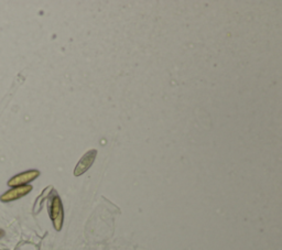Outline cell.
Masks as SVG:
<instances>
[{
    "label": "cell",
    "mask_w": 282,
    "mask_h": 250,
    "mask_svg": "<svg viewBox=\"0 0 282 250\" xmlns=\"http://www.w3.org/2000/svg\"><path fill=\"white\" fill-rule=\"evenodd\" d=\"M49 213L51 221L53 223V227L57 230V232H60L63 227V222H64V209H63V204L61 199L58 194L51 199V203L49 206Z\"/></svg>",
    "instance_id": "1"
},
{
    "label": "cell",
    "mask_w": 282,
    "mask_h": 250,
    "mask_svg": "<svg viewBox=\"0 0 282 250\" xmlns=\"http://www.w3.org/2000/svg\"><path fill=\"white\" fill-rule=\"evenodd\" d=\"M96 157H97L96 149H92L90 151H87V152L82 158H80V160L76 164L75 169H74V175L75 176L83 175L86 171L93 166V163H94V161H95Z\"/></svg>",
    "instance_id": "3"
},
{
    "label": "cell",
    "mask_w": 282,
    "mask_h": 250,
    "mask_svg": "<svg viewBox=\"0 0 282 250\" xmlns=\"http://www.w3.org/2000/svg\"><path fill=\"white\" fill-rule=\"evenodd\" d=\"M5 235V232L3 229H0V238H2V237Z\"/></svg>",
    "instance_id": "5"
},
{
    "label": "cell",
    "mask_w": 282,
    "mask_h": 250,
    "mask_svg": "<svg viewBox=\"0 0 282 250\" xmlns=\"http://www.w3.org/2000/svg\"><path fill=\"white\" fill-rule=\"evenodd\" d=\"M32 189H33L32 185H29V184L28 185L12 188L0 196V201L4 203H8V202L19 200V199H21V197L25 196L26 194H29L32 191Z\"/></svg>",
    "instance_id": "4"
},
{
    "label": "cell",
    "mask_w": 282,
    "mask_h": 250,
    "mask_svg": "<svg viewBox=\"0 0 282 250\" xmlns=\"http://www.w3.org/2000/svg\"><path fill=\"white\" fill-rule=\"evenodd\" d=\"M40 175V171L38 170H29L25 171V172L19 173L15 175L8 181V186L10 188H16V186H22V185H28V184L32 181H35L37 177Z\"/></svg>",
    "instance_id": "2"
}]
</instances>
